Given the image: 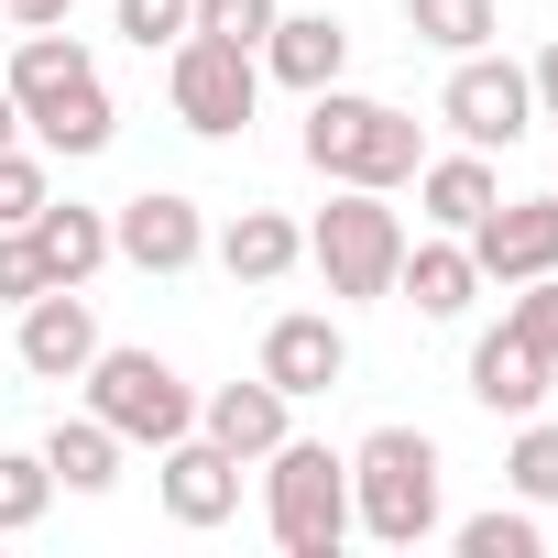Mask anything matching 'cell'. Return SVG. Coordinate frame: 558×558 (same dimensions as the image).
<instances>
[{"label": "cell", "instance_id": "obj_1", "mask_svg": "<svg viewBox=\"0 0 558 558\" xmlns=\"http://www.w3.org/2000/svg\"><path fill=\"white\" fill-rule=\"evenodd\" d=\"M12 99H23V132H34L45 154H110V132H121V110H110V88H99V56H88L66 23H56V34H23Z\"/></svg>", "mask_w": 558, "mask_h": 558}, {"label": "cell", "instance_id": "obj_2", "mask_svg": "<svg viewBox=\"0 0 558 558\" xmlns=\"http://www.w3.org/2000/svg\"><path fill=\"white\" fill-rule=\"evenodd\" d=\"M307 165L329 175V186H405L416 165H427V143H416V121L395 110V99H362V88H307Z\"/></svg>", "mask_w": 558, "mask_h": 558}, {"label": "cell", "instance_id": "obj_3", "mask_svg": "<svg viewBox=\"0 0 558 558\" xmlns=\"http://www.w3.org/2000/svg\"><path fill=\"white\" fill-rule=\"evenodd\" d=\"M438 438L427 427H373L351 449V525L384 536V547H427L438 536Z\"/></svg>", "mask_w": 558, "mask_h": 558}, {"label": "cell", "instance_id": "obj_4", "mask_svg": "<svg viewBox=\"0 0 558 558\" xmlns=\"http://www.w3.org/2000/svg\"><path fill=\"white\" fill-rule=\"evenodd\" d=\"M263 525H274L286 558H340V536H351V460L286 427L263 449Z\"/></svg>", "mask_w": 558, "mask_h": 558}, {"label": "cell", "instance_id": "obj_5", "mask_svg": "<svg viewBox=\"0 0 558 558\" xmlns=\"http://www.w3.org/2000/svg\"><path fill=\"white\" fill-rule=\"evenodd\" d=\"M77 384H88V416L121 427V449H175V438L197 427V395H186V373H175L165 351H110V340H99V362H88Z\"/></svg>", "mask_w": 558, "mask_h": 558}, {"label": "cell", "instance_id": "obj_6", "mask_svg": "<svg viewBox=\"0 0 558 558\" xmlns=\"http://www.w3.org/2000/svg\"><path fill=\"white\" fill-rule=\"evenodd\" d=\"M307 263L329 274V296H351V307L395 296V263H405V219L384 208V186H340V197L318 208V230H307Z\"/></svg>", "mask_w": 558, "mask_h": 558}, {"label": "cell", "instance_id": "obj_7", "mask_svg": "<svg viewBox=\"0 0 558 558\" xmlns=\"http://www.w3.org/2000/svg\"><path fill=\"white\" fill-rule=\"evenodd\" d=\"M165 99H175V121H186L197 143H230V132H252L263 56H252V45H219V34H186L175 66H165Z\"/></svg>", "mask_w": 558, "mask_h": 558}, {"label": "cell", "instance_id": "obj_8", "mask_svg": "<svg viewBox=\"0 0 558 558\" xmlns=\"http://www.w3.org/2000/svg\"><path fill=\"white\" fill-rule=\"evenodd\" d=\"M438 121L471 143V154H493V143H525V121H536V88H525V66H504V56H460L449 66V88H438Z\"/></svg>", "mask_w": 558, "mask_h": 558}, {"label": "cell", "instance_id": "obj_9", "mask_svg": "<svg viewBox=\"0 0 558 558\" xmlns=\"http://www.w3.org/2000/svg\"><path fill=\"white\" fill-rule=\"evenodd\" d=\"M460 241H471V263H482V286H525V274H558V197H493Z\"/></svg>", "mask_w": 558, "mask_h": 558}, {"label": "cell", "instance_id": "obj_10", "mask_svg": "<svg viewBox=\"0 0 558 558\" xmlns=\"http://www.w3.org/2000/svg\"><path fill=\"white\" fill-rule=\"evenodd\" d=\"M110 252H121L132 274H186V263L208 252V219H197V197L143 186V197H121V208H110Z\"/></svg>", "mask_w": 558, "mask_h": 558}, {"label": "cell", "instance_id": "obj_11", "mask_svg": "<svg viewBox=\"0 0 558 558\" xmlns=\"http://www.w3.org/2000/svg\"><path fill=\"white\" fill-rule=\"evenodd\" d=\"M12 362H23L34 384H77V373L99 362V318H88V296H77V286L23 296V340H12Z\"/></svg>", "mask_w": 558, "mask_h": 558}, {"label": "cell", "instance_id": "obj_12", "mask_svg": "<svg viewBox=\"0 0 558 558\" xmlns=\"http://www.w3.org/2000/svg\"><path fill=\"white\" fill-rule=\"evenodd\" d=\"M154 493H165V514H175V525H197V536H208V525H230V514H241V460H230L219 438H197V427H186V438L165 449Z\"/></svg>", "mask_w": 558, "mask_h": 558}, {"label": "cell", "instance_id": "obj_13", "mask_svg": "<svg viewBox=\"0 0 558 558\" xmlns=\"http://www.w3.org/2000/svg\"><path fill=\"white\" fill-rule=\"evenodd\" d=\"M340 373H351V340H340V318H318V307H296V318H274L263 329V384L274 395H340Z\"/></svg>", "mask_w": 558, "mask_h": 558}, {"label": "cell", "instance_id": "obj_14", "mask_svg": "<svg viewBox=\"0 0 558 558\" xmlns=\"http://www.w3.org/2000/svg\"><path fill=\"white\" fill-rule=\"evenodd\" d=\"M340 66H351V23H329V12H274L263 77H286V88H340Z\"/></svg>", "mask_w": 558, "mask_h": 558}, {"label": "cell", "instance_id": "obj_15", "mask_svg": "<svg viewBox=\"0 0 558 558\" xmlns=\"http://www.w3.org/2000/svg\"><path fill=\"white\" fill-rule=\"evenodd\" d=\"M286 416H296V395H274V384L252 373V384H219V395L197 405V438H219L230 460H263L274 438H286Z\"/></svg>", "mask_w": 558, "mask_h": 558}, {"label": "cell", "instance_id": "obj_16", "mask_svg": "<svg viewBox=\"0 0 558 558\" xmlns=\"http://www.w3.org/2000/svg\"><path fill=\"white\" fill-rule=\"evenodd\" d=\"M34 252H45V274H56V286H88V274L110 263V208H77V197H45L34 219Z\"/></svg>", "mask_w": 558, "mask_h": 558}, {"label": "cell", "instance_id": "obj_17", "mask_svg": "<svg viewBox=\"0 0 558 558\" xmlns=\"http://www.w3.org/2000/svg\"><path fill=\"white\" fill-rule=\"evenodd\" d=\"M219 263H230V286H286V274L307 263V230H296L286 208H241V219L219 230Z\"/></svg>", "mask_w": 558, "mask_h": 558}, {"label": "cell", "instance_id": "obj_18", "mask_svg": "<svg viewBox=\"0 0 558 558\" xmlns=\"http://www.w3.org/2000/svg\"><path fill=\"white\" fill-rule=\"evenodd\" d=\"M395 296H416V318H460V307L482 296V263H471V241H405V263H395Z\"/></svg>", "mask_w": 558, "mask_h": 558}, {"label": "cell", "instance_id": "obj_19", "mask_svg": "<svg viewBox=\"0 0 558 558\" xmlns=\"http://www.w3.org/2000/svg\"><path fill=\"white\" fill-rule=\"evenodd\" d=\"M547 384H558V362H536L514 329H493V340L471 351V395H482L493 416H536V405H547Z\"/></svg>", "mask_w": 558, "mask_h": 558}, {"label": "cell", "instance_id": "obj_20", "mask_svg": "<svg viewBox=\"0 0 558 558\" xmlns=\"http://www.w3.org/2000/svg\"><path fill=\"white\" fill-rule=\"evenodd\" d=\"M493 197H504V175H493V154H471V143L438 154V165H416V208H427L438 230H471Z\"/></svg>", "mask_w": 558, "mask_h": 558}, {"label": "cell", "instance_id": "obj_21", "mask_svg": "<svg viewBox=\"0 0 558 558\" xmlns=\"http://www.w3.org/2000/svg\"><path fill=\"white\" fill-rule=\"evenodd\" d=\"M45 471H56V493H110V482H121V427L56 416V427H45Z\"/></svg>", "mask_w": 558, "mask_h": 558}, {"label": "cell", "instance_id": "obj_22", "mask_svg": "<svg viewBox=\"0 0 558 558\" xmlns=\"http://www.w3.org/2000/svg\"><path fill=\"white\" fill-rule=\"evenodd\" d=\"M493 0H405V34L416 45H438V56H471V45H493Z\"/></svg>", "mask_w": 558, "mask_h": 558}, {"label": "cell", "instance_id": "obj_23", "mask_svg": "<svg viewBox=\"0 0 558 558\" xmlns=\"http://www.w3.org/2000/svg\"><path fill=\"white\" fill-rule=\"evenodd\" d=\"M45 504H56V471H45V449H0V536L45 525Z\"/></svg>", "mask_w": 558, "mask_h": 558}, {"label": "cell", "instance_id": "obj_24", "mask_svg": "<svg viewBox=\"0 0 558 558\" xmlns=\"http://www.w3.org/2000/svg\"><path fill=\"white\" fill-rule=\"evenodd\" d=\"M547 536H536V504H493V514H471L460 525V558H536Z\"/></svg>", "mask_w": 558, "mask_h": 558}, {"label": "cell", "instance_id": "obj_25", "mask_svg": "<svg viewBox=\"0 0 558 558\" xmlns=\"http://www.w3.org/2000/svg\"><path fill=\"white\" fill-rule=\"evenodd\" d=\"M504 482H514V504H558V427H514V449H504Z\"/></svg>", "mask_w": 558, "mask_h": 558}, {"label": "cell", "instance_id": "obj_26", "mask_svg": "<svg viewBox=\"0 0 558 558\" xmlns=\"http://www.w3.org/2000/svg\"><path fill=\"white\" fill-rule=\"evenodd\" d=\"M504 329H514L536 362H558V274H525V286H514V307H504Z\"/></svg>", "mask_w": 558, "mask_h": 558}, {"label": "cell", "instance_id": "obj_27", "mask_svg": "<svg viewBox=\"0 0 558 558\" xmlns=\"http://www.w3.org/2000/svg\"><path fill=\"white\" fill-rule=\"evenodd\" d=\"M45 197H56L45 154H23V143H0V230H23V219H34Z\"/></svg>", "mask_w": 558, "mask_h": 558}, {"label": "cell", "instance_id": "obj_28", "mask_svg": "<svg viewBox=\"0 0 558 558\" xmlns=\"http://www.w3.org/2000/svg\"><path fill=\"white\" fill-rule=\"evenodd\" d=\"M121 34H132V45H143V56H154V45H165V56H175V45H186V34H197V0H121Z\"/></svg>", "mask_w": 558, "mask_h": 558}, {"label": "cell", "instance_id": "obj_29", "mask_svg": "<svg viewBox=\"0 0 558 558\" xmlns=\"http://www.w3.org/2000/svg\"><path fill=\"white\" fill-rule=\"evenodd\" d=\"M197 34H219V45H252V56H263L274 0H197Z\"/></svg>", "mask_w": 558, "mask_h": 558}, {"label": "cell", "instance_id": "obj_30", "mask_svg": "<svg viewBox=\"0 0 558 558\" xmlns=\"http://www.w3.org/2000/svg\"><path fill=\"white\" fill-rule=\"evenodd\" d=\"M56 274H45V252H34V230H0V307H23V296H45Z\"/></svg>", "mask_w": 558, "mask_h": 558}, {"label": "cell", "instance_id": "obj_31", "mask_svg": "<svg viewBox=\"0 0 558 558\" xmlns=\"http://www.w3.org/2000/svg\"><path fill=\"white\" fill-rule=\"evenodd\" d=\"M0 23H23V34H56V23H66V0H0Z\"/></svg>", "mask_w": 558, "mask_h": 558}, {"label": "cell", "instance_id": "obj_32", "mask_svg": "<svg viewBox=\"0 0 558 558\" xmlns=\"http://www.w3.org/2000/svg\"><path fill=\"white\" fill-rule=\"evenodd\" d=\"M525 88H536V110H547V121H558V45H547V56H536V66H525Z\"/></svg>", "mask_w": 558, "mask_h": 558}, {"label": "cell", "instance_id": "obj_33", "mask_svg": "<svg viewBox=\"0 0 558 558\" xmlns=\"http://www.w3.org/2000/svg\"><path fill=\"white\" fill-rule=\"evenodd\" d=\"M0 143H23V99H12V77H0Z\"/></svg>", "mask_w": 558, "mask_h": 558}]
</instances>
